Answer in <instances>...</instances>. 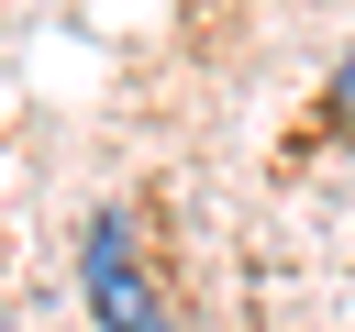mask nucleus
<instances>
[{"label": "nucleus", "instance_id": "obj_2", "mask_svg": "<svg viewBox=\"0 0 355 332\" xmlns=\"http://www.w3.org/2000/svg\"><path fill=\"white\" fill-rule=\"evenodd\" d=\"M333 111H344V122H355V55H344V77H333Z\"/></svg>", "mask_w": 355, "mask_h": 332}, {"label": "nucleus", "instance_id": "obj_1", "mask_svg": "<svg viewBox=\"0 0 355 332\" xmlns=\"http://www.w3.org/2000/svg\"><path fill=\"white\" fill-rule=\"evenodd\" d=\"M78 277H89V310H100V332H166V310H155V288H144V266H133V232H122V210H100V221H89V255H78Z\"/></svg>", "mask_w": 355, "mask_h": 332}]
</instances>
